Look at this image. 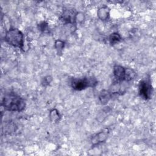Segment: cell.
<instances>
[{"label": "cell", "instance_id": "6da1fadb", "mask_svg": "<svg viewBox=\"0 0 156 156\" xmlns=\"http://www.w3.org/2000/svg\"><path fill=\"white\" fill-rule=\"evenodd\" d=\"M2 105L7 110L20 112L24 108L25 102L19 95L15 93H10L4 96L2 101Z\"/></svg>", "mask_w": 156, "mask_h": 156}, {"label": "cell", "instance_id": "7a4b0ae2", "mask_svg": "<svg viewBox=\"0 0 156 156\" xmlns=\"http://www.w3.org/2000/svg\"><path fill=\"white\" fill-rule=\"evenodd\" d=\"M6 41L10 44L22 48L23 46V35L17 29H10L5 35Z\"/></svg>", "mask_w": 156, "mask_h": 156}, {"label": "cell", "instance_id": "3957f363", "mask_svg": "<svg viewBox=\"0 0 156 156\" xmlns=\"http://www.w3.org/2000/svg\"><path fill=\"white\" fill-rule=\"evenodd\" d=\"M113 74L118 81H129L135 77V73L133 70L118 65L114 66Z\"/></svg>", "mask_w": 156, "mask_h": 156}, {"label": "cell", "instance_id": "277c9868", "mask_svg": "<svg viewBox=\"0 0 156 156\" xmlns=\"http://www.w3.org/2000/svg\"><path fill=\"white\" fill-rule=\"evenodd\" d=\"M96 84V80L92 77L82 79H75L71 82V86L76 90H82L87 87H94Z\"/></svg>", "mask_w": 156, "mask_h": 156}, {"label": "cell", "instance_id": "5b68a950", "mask_svg": "<svg viewBox=\"0 0 156 156\" xmlns=\"http://www.w3.org/2000/svg\"><path fill=\"white\" fill-rule=\"evenodd\" d=\"M140 94L145 99H149L152 94V86L146 80L141 81L139 86Z\"/></svg>", "mask_w": 156, "mask_h": 156}, {"label": "cell", "instance_id": "8992f818", "mask_svg": "<svg viewBox=\"0 0 156 156\" xmlns=\"http://www.w3.org/2000/svg\"><path fill=\"white\" fill-rule=\"evenodd\" d=\"M110 98V93L107 91H103L100 94L99 98L102 103H106L108 101L109 99Z\"/></svg>", "mask_w": 156, "mask_h": 156}, {"label": "cell", "instance_id": "52a82bcc", "mask_svg": "<svg viewBox=\"0 0 156 156\" xmlns=\"http://www.w3.org/2000/svg\"><path fill=\"white\" fill-rule=\"evenodd\" d=\"M120 39H121V37L119 36V35L118 34H113L110 35V43L112 44H116V43H118V41H120Z\"/></svg>", "mask_w": 156, "mask_h": 156}, {"label": "cell", "instance_id": "ba28073f", "mask_svg": "<svg viewBox=\"0 0 156 156\" xmlns=\"http://www.w3.org/2000/svg\"><path fill=\"white\" fill-rule=\"evenodd\" d=\"M105 138H106V134L104 132H101L97 135L95 141H98V143L104 141L105 139Z\"/></svg>", "mask_w": 156, "mask_h": 156}]
</instances>
